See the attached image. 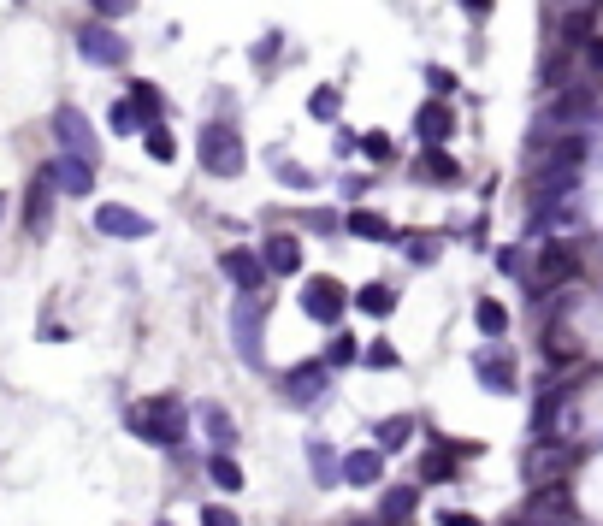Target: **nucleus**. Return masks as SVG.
Returning a JSON list of instances; mask_svg holds the SVG:
<instances>
[{
  "instance_id": "nucleus-1",
  "label": "nucleus",
  "mask_w": 603,
  "mask_h": 526,
  "mask_svg": "<svg viewBox=\"0 0 603 526\" xmlns=\"http://www.w3.org/2000/svg\"><path fill=\"white\" fill-rule=\"evenodd\" d=\"M125 426H131L142 444L178 450V444H184V432H190V414H184V402H178V396H148V402H136L131 414H125Z\"/></svg>"
},
{
  "instance_id": "nucleus-2",
  "label": "nucleus",
  "mask_w": 603,
  "mask_h": 526,
  "mask_svg": "<svg viewBox=\"0 0 603 526\" xmlns=\"http://www.w3.org/2000/svg\"><path fill=\"white\" fill-rule=\"evenodd\" d=\"M243 160H249V154H243V136L231 131V125H207V131H201V172H207V178H237Z\"/></svg>"
},
{
  "instance_id": "nucleus-3",
  "label": "nucleus",
  "mask_w": 603,
  "mask_h": 526,
  "mask_svg": "<svg viewBox=\"0 0 603 526\" xmlns=\"http://www.w3.org/2000/svg\"><path fill=\"white\" fill-rule=\"evenodd\" d=\"M343 308H349V290L337 284L332 272H320V278L302 284V314H308V320H320V326H343Z\"/></svg>"
},
{
  "instance_id": "nucleus-4",
  "label": "nucleus",
  "mask_w": 603,
  "mask_h": 526,
  "mask_svg": "<svg viewBox=\"0 0 603 526\" xmlns=\"http://www.w3.org/2000/svg\"><path fill=\"white\" fill-rule=\"evenodd\" d=\"M521 521H527V526H568V521H574V497H568V485H562V479L533 485L527 515H521Z\"/></svg>"
},
{
  "instance_id": "nucleus-5",
  "label": "nucleus",
  "mask_w": 603,
  "mask_h": 526,
  "mask_svg": "<svg viewBox=\"0 0 603 526\" xmlns=\"http://www.w3.org/2000/svg\"><path fill=\"white\" fill-rule=\"evenodd\" d=\"M598 113H603V101H598L592 83H574V89H562V95L544 107V119H550L556 131H574V125H586V119H598Z\"/></svg>"
},
{
  "instance_id": "nucleus-6",
  "label": "nucleus",
  "mask_w": 603,
  "mask_h": 526,
  "mask_svg": "<svg viewBox=\"0 0 603 526\" xmlns=\"http://www.w3.org/2000/svg\"><path fill=\"white\" fill-rule=\"evenodd\" d=\"M77 54L89 60V66H125V36L101 18V24H83L77 30Z\"/></svg>"
},
{
  "instance_id": "nucleus-7",
  "label": "nucleus",
  "mask_w": 603,
  "mask_h": 526,
  "mask_svg": "<svg viewBox=\"0 0 603 526\" xmlns=\"http://www.w3.org/2000/svg\"><path fill=\"white\" fill-rule=\"evenodd\" d=\"M54 136H60V154H77V160H101V142L89 131V119L77 107H60L54 113Z\"/></svg>"
},
{
  "instance_id": "nucleus-8",
  "label": "nucleus",
  "mask_w": 603,
  "mask_h": 526,
  "mask_svg": "<svg viewBox=\"0 0 603 526\" xmlns=\"http://www.w3.org/2000/svg\"><path fill=\"white\" fill-rule=\"evenodd\" d=\"M42 172L54 178V190H60V196H89V190H95V160H77V154H60V160H48Z\"/></svg>"
},
{
  "instance_id": "nucleus-9",
  "label": "nucleus",
  "mask_w": 603,
  "mask_h": 526,
  "mask_svg": "<svg viewBox=\"0 0 603 526\" xmlns=\"http://www.w3.org/2000/svg\"><path fill=\"white\" fill-rule=\"evenodd\" d=\"M533 272H538V284H574L580 278V249L574 243H544Z\"/></svg>"
},
{
  "instance_id": "nucleus-10",
  "label": "nucleus",
  "mask_w": 603,
  "mask_h": 526,
  "mask_svg": "<svg viewBox=\"0 0 603 526\" xmlns=\"http://www.w3.org/2000/svg\"><path fill=\"white\" fill-rule=\"evenodd\" d=\"M48 225H54V178H48V172H36V178H30V190H24V231H30V237H42Z\"/></svg>"
},
{
  "instance_id": "nucleus-11",
  "label": "nucleus",
  "mask_w": 603,
  "mask_h": 526,
  "mask_svg": "<svg viewBox=\"0 0 603 526\" xmlns=\"http://www.w3.org/2000/svg\"><path fill=\"white\" fill-rule=\"evenodd\" d=\"M95 231H101V237H148V231H154V225H148V219H142V213H136V207H119V201H101V207H95Z\"/></svg>"
},
{
  "instance_id": "nucleus-12",
  "label": "nucleus",
  "mask_w": 603,
  "mask_h": 526,
  "mask_svg": "<svg viewBox=\"0 0 603 526\" xmlns=\"http://www.w3.org/2000/svg\"><path fill=\"white\" fill-rule=\"evenodd\" d=\"M473 379L485 385L491 396H509L521 385V373H515V355H497V349H485L479 361H473Z\"/></svg>"
},
{
  "instance_id": "nucleus-13",
  "label": "nucleus",
  "mask_w": 603,
  "mask_h": 526,
  "mask_svg": "<svg viewBox=\"0 0 603 526\" xmlns=\"http://www.w3.org/2000/svg\"><path fill=\"white\" fill-rule=\"evenodd\" d=\"M326 385H332L326 361H302V367L284 373V396H290V402H314V396H326Z\"/></svg>"
},
{
  "instance_id": "nucleus-14",
  "label": "nucleus",
  "mask_w": 603,
  "mask_h": 526,
  "mask_svg": "<svg viewBox=\"0 0 603 526\" xmlns=\"http://www.w3.org/2000/svg\"><path fill=\"white\" fill-rule=\"evenodd\" d=\"M225 278L249 296V290H261V284H267V261H261L255 249H225Z\"/></svg>"
},
{
  "instance_id": "nucleus-15",
  "label": "nucleus",
  "mask_w": 603,
  "mask_h": 526,
  "mask_svg": "<svg viewBox=\"0 0 603 526\" xmlns=\"http://www.w3.org/2000/svg\"><path fill=\"white\" fill-rule=\"evenodd\" d=\"M562 467H568V450H562V444H550V432H538L533 456H527V485H544V479H562Z\"/></svg>"
},
{
  "instance_id": "nucleus-16",
  "label": "nucleus",
  "mask_w": 603,
  "mask_h": 526,
  "mask_svg": "<svg viewBox=\"0 0 603 526\" xmlns=\"http://www.w3.org/2000/svg\"><path fill=\"white\" fill-rule=\"evenodd\" d=\"M414 131H420V142H426V148H438L444 136L456 131V113H450V101H444V95H438V101H426V107L414 113Z\"/></svg>"
},
{
  "instance_id": "nucleus-17",
  "label": "nucleus",
  "mask_w": 603,
  "mask_h": 526,
  "mask_svg": "<svg viewBox=\"0 0 603 526\" xmlns=\"http://www.w3.org/2000/svg\"><path fill=\"white\" fill-rule=\"evenodd\" d=\"M261 261H267L272 278H290V272H302V243H296L290 231H272L267 249H261Z\"/></svg>"
},
{
  "instance_id": "nucleus-18",
  "label": "nucleus",
  "mask_w": 603,
  "mask_h": 526,
  "mask_svg": "<svg viewBox=\"0 0 603 526\" xmlns=\"http://www.w3.org/2000/svg\"><path fill=\"white\" fill-rule=\"evenodd\" d=\"M414 509H420V485H391L379 521H385V526H408V521H414Z\"/></svg>"
},
{
  "instance_id": "nucleus-19",
  "label": "nucleus",
  "mask_w": 603,
  "mask_h": 526,
  "mask_svg": "<svg viewBox=\"0 0 603 526\" xmlns=\"http://www.w3.org/2000/svg\"><path fill=\"white\" fill-rule=\"evenodd\" d=\"M343 479H349V485H379V479H385V450H355V456H343Z\"/></svg>"
},
{
  "instance_id": "nucleus-20",
  "label": "nucleus",
  "mask_w": 603,
  "mask_h": 526,
  "mask_svg": "<svg viewBox=\"0 0 603 526\" xmlns=\"http://www.w3.org/2000/svg\"><path fill=\"white\" fill-rule=\"evenodd\" d=\"M343 231L349 237H361V243H391L397 231H391V219H379V213H367V207H355L349 219H343Z\"/></svg>"
},
{
  "instance_id": "nucleus-21",
  "label": "nucleus",
  "mask_w": 603,
  "mask_h": 526,
  "mask_svg": "<svg viewBox=\"0 0 603 526\" xmlns=\"http://www.w3.org/2000/svg\"><path fill=\"white\" fill-rule=\"evenodd\" d=\"M544 355H550V367H574L580 361V337L568 326H544Z\"/></svg>"
},
{
  "instance_id": "nucleus-22",
  "label": "nucleus",
  "mask_w": 603,
  "mask_h": 526,
  "mask_svg": "<svg viewBox=\"0 0 603 526\" xmlns=\"http://www.w3.org/2000/svg\"><path fill=\"white\" fill-rule=\"evenodd\" d=\"M444 479H456V444H432L420 461V485H444Z\"/></svg>"
},
{
  "instance_id": "nucleus-23",
  "label": "nucleus",
  "mask_w": 603,
  "mask_h": 526,
  "mask_svg": "<svg viewBox=\"0 0 603 526\" xmlns=\"http://www.w3.org/2000/svg\"><path fill=\"white\" fill-rule=\"evenodd\" d=\"M131 107H136V119H142V131L166 119V101H160V89H154V83H131Z\"/></svg>"
},
{
  "instance_id": "nucleus-24",
  "label": "nucleus",
  "mask_w": 603,
  "mask_h": 526,
  "mask_svg": "<svg viewBox=\"0 0 603 526\" xmlns=\"http://www.w3.org/2000/svg\"><path fill=\"white\" fill-rule=\"evenodd\" d=\"M420 172H426L432 184H462V160H450L444 148H426V154H420Z\"/></svg>"
},
{
  "instance_id": "nucleus-25",
  "label": "nucleus",
  "mask_w": 603,
  "mask_h": 526,
  "mask_svg": "<svg viewBox=\"0 0 603 526\" xmlns=\"http://www.w3.org/2000/svg\"><path fill=\"white\" fill-rule=\"evenodd\" d=\"M355 308L373 314V320H385V314L397 308V290H391V284H361V290H355Z\"/></svg>"
},
{
  "instance_id": "nucleus-26",
  "label": "nucleus",
  "mask_w": 603,
  "mask_h": 526,
  "mask_svg": "<svg viewBox=\"0 0 603 526\" xmlns=\"http://www.w3.org/2000/svg\"><path fill=\"white\" fill-rule=\"evenodd\" d=\"M308 461H314V479H320V485H337V479H343V456H332V444L308 438Z\"/></svg>"
},
{
  "instance_id": "nucleus-27",
  "label": "nucleus",
  "mask_w": 603,
  "mask_h": 526,
  "mask_svg": "<svg viewBox=\"0 0 603 526\" xmlns=\"http://www.w3.org/2000/svg\"><path fill=\"white\" fill-rule=\"evenodd\" d=\"M473 320H479V331H485V337H503V331H509V308H503L497 296H479Z\"/></svg>"
},
{
  "instance_id": "nucleus-28",
  "label": "nucleus",
  "mask_w": 603,
  "mask_h": 526,
  "mask_svg": "<svg viewBox=\"0 0 603 526\" xmlns=\"http://www.w3.org/2000/svg\"><path fill=\"white\" fill-rule=\"evenodd\" d=\"M201 426H207V438H213L219 450H231V444H237V420H231L225 408H201Z\"/></svg>"
},
{
  "instance_id": "nucleus-29",
  "label": "nucleus",
  "mask_w": 603,
  "mask_h": 526,
  "mask_svg": "<svg viewBox=\"0 0 603 526\" xmlns=\"http://www.w3.org/2000/svg\"><path fill=\"white\" fill-rule=\"evenodd\" d=\"M207 479H213L219 491H243V467L225 456V450H219V456H207Z\"/></svg>"
},
{
  "instance_id": "nucleus-30",
  "label": "nucleus",
  "mask_w": 603,
  "mask_h": 526,
  "mask_svg": "<svg viewBox=\"0 0 603 526\" xmlns=\"http://www.w3.org/2000/svg\"><path fill=\"white\" fill-rule=\"evenodd\" d=\"M142 142H148V154H154L160 166H172V160H178V136L166 131V125H148V131H142Z\"/></svg>"
},
{
  "instance_id": "nucleus-31",
  "label": "nucleus",
  "mask_w": 603,
  "mask_h": 526,
  "mask_svg": "<svg viewBox=\"0 0 603 526\" xmlns=\"http://www.w3.org/2000/svg\"><path fill=\"white\" fill-rule=\"evenodd\" d=\"M580 160H586V136H562L544 166H580Z\"/></svg>"
},
{
  "instance_id": "nucleus-32",
  "label": "nucleus",
  "mask_w": 603,
  "mask_h": 526,
  "mask_svg": "<svg viewBox=\"0 0 603 526\" xmlns=\"http://www.w3.org/2000/svg\"><path fill=\"white\" fill-rule=\"evenodd\" d=\"M438 249H444L438 237H408V243H402V255H408V266H432V261H438Z\"/></svg>"
},
{
  "instance_id": "nucleus-33",
  "label": "nucleus",
  "mask_w": 603,
  "mask_h": 526,
  "mask_svg": "<svg viewBox=\"0 0 603 526\" xmlns=\"http://www.w3.org/2000/svg\"><path fill=\"white\" fill-rule=\"evenodd\" d=\"M337 107H343V95H337L332 83H320V89L308 95V113H314V119H337Z\"/></svg>"
},
{
  "instance_id": "nucleus-34",
  "label": "nucleus",
  "mask_w": 603,
  "mask_h": 526,
  "mask_svg": "<svg viewBox=\"0 0 603 526\" xmlns=\"http://www.w3.org/2000/svg\"><path fill=\"white\" fill-rule=\"evenodd\" d=\"M562 42H568V48H586V42H592V18H586V12H568V18H562Z\"/></svg>"
},
{
  "instance_id": "nucleus-35",
  "label": "nucleus",
  "mask_w": 603,
  "mask_h": 526,
  "mask_svg": "<svg viewBox=\"0 0 603 526\" xmlns=\"http://www.w3.org/2000/svg\"><path fill=\"white\" fill-rule=\"evenodd\" d=\"M361 349H355V337L349 331H332V343H326V367H349Z\"/></svg>"
},
{
  "instance_id": "nucleus-36",
  "label": "nucleus",
  "mask_w": 603,
  "mask_h": 526,
  "mask_svg": "<svg viewBox=\"0 0 603 526\" xmlns=\"http://www.w3.org/2000/svg\"><path fill=\"white\" fill-rule=\"evenodd\" d=\"M562 396H568V391H556V385H550V391L538 396V408H533V432H550V420H556V408H562Z\"/></svg>"
},
{
  "instance_id": "nucleus-37",
  "label": "nucleus",
  "mask_w": 603,
  "mask_h": 526,
  "mask_svg": "<svg viewBox=\"0 0 603 526\" xmlns=\"http://www.w3.org/2000/svg\"><path fill=\"white\" fill-rule=\"evenodd\" d=\"M408 432H414V420H408V414H397V420H385V426H379V450H397V444L408 438Z\"/></svg>"
},
{
  "instance_id": "nucleus-38",
  "label": "nucleus",
  "mask_w": 603,
  "mask_h": 526,
  "mask_svg": "<svg viewBox=\"0 0 603 526\" xmlns=\"http://www.w3.org/2000/svg\"><path fill=\"white\" fill-rule=\"evenodd\" d=\"M367 367H373V373H391V367H397V349H391L385 337H373V343H367Z\"/></svg>"
},
{
  "instance_id": "nucleus-39",
  "label": "nucleus",
  "mask_w": 603,
  "mask_h": 526,
  "mask_svg": "<svg viewBox=\"0 0 603 526\" xmlns=\"http://www.w3.org/2000/svg\"><path fill=\"white\" fill-rule=\"evenodd\" d=\"M113 131H142V119H136V107H131V95H125V101H113Z\"/></svg>"
},
{
  "instance_id": "nucleus-40",
  "label": "nucleus",
  "mask_w": 603,
  "mask_h": 526,
  "mask_svg": "<svg viewBox=\"0 0 603 526\" xmlns=\"http://www.w3.org/2000/svg\"><path fill=\"white\" fill-rule=\"evenodd\" d=\"M426 83H432V95H456V71H444V66H426Z\"/></svg>"
},
{
  "instance_id": "nucleus-41",
  "label": "nucleus",
  "mask_w": 603,
  "mask_h": 526,
  "mask_svg": "<svg viewBox=\"0 0 603 526\" xmlns=\"http://www.w3.org/2000/svg\"><path fill=\"white\" fill-rule=\"evenodd\" d=\"M278 48H284V42H278V30H272L267 42H255V54H249V60H255V66H272V60H278Z\"/></svg>"
},
{
  "instance_id": "nucleus-42",
  "label": "nucleus",
  "mask_w": 603,
  "mask_h": 526,
  "mask_svg": "<svg viewBox=\"0 0 603 526\" xmlns=\"http://www.w3.org/2000/svg\"><path fill=\"white\" fill-rule=\"evenodd\" d=\"M101 18H125V12H136V0H89Z\"/></svg>"
},
{
  "instance_id": "nucleus-43",
  "label": "nucleus",
  "mask_w": 603,
  "mask_h": 526,
  "mask_svg": "<svg viewBox=\"0 0 603 526\" xmlns=\"http://www.w3.org/2000/svg\"><path fill=\"white\" fill-rule=\"evenodd\" d=\"M278 178H284V184H290V190H308V184H314V178H308V172H302V166H290V160H284V166H278Z\"/></svg>"
},
{
  "instance_id": "nucleus-44",
  "label": "nucleus",
  "mask_w": 603,
  "mask_h": 526,
  "mask_svg": "<svg viewBox=\"0 0 603 526\" xmlns=\"http://www.w3.org/2000/svg\"><path fill=\"white\" fill-rule=\"evenodd\" d=\"M361 148H367V160H391V136H367Z\"/></svg>"
},
{
  "instance_id": "nucleus-45",
  "label": "nucleus",
  "mask_w": 603,
  "mask_h": 526,
  "mask_svg": "<svg viewBox=\"0 0 603 526\" xmlns=\"http://www.w3.org/2000/svg\"><path fill=\"white\" fill-rule=\"evenodd\" d=\"M201 526H243L231 509H201Z\"/></svg>"
},
{
  "instance_id": "nucleus-46",
  "label": "nucleus",
  "mask_w": 603,
  "mask_h": 526,
  "mask_svg": "<svg viewBox=\"0 0 603 526\" xmlns=\"http://www.w3.org/2000/svg\"><path fill=\"white\" fill-rule=\"evenodd\" d=\"M497 266L503 272H521V249H497Z\"/></svg>"
},
{
  "instance_id": "nucleus-47",
  "label": "nucleus",
  "mask_w": 603,
  "mask_h": 526,
  "mask_svg": "<svg viewBox=\"0 0 603 526\" xmlns=\"http://www.w3.org/2000/svg\"><path fill=\"white\" fill-rule=\"evenodd\" d=\"M586 66L603 71V42H586Z\"/></svg>"
},
{
  "instance_id": "nucleus-48",
  "label": "nucleus",
  "mask_w": 603,
  "mask_h": 526,
  "mask_svg": "<svg viewBox=\"0 0 603 526\" xmlns=\"http://www.w3.org/2000/svg\"><path fill=\"white\" fill-rule=\"evenodd\" d=\"M462 6H468V12H491V0H462Z\"/></svg>"
},
{
  "instance_id": "nucleus-49",
  "label": "nucleus",
  "mask_w": 603,
  "mask_h": 526,
  "mask_svg": "<svg viewBox=\"0 0 603 526\" xmlns=\"http://www.w3.org/2000/svg\"><path fill=\"white\" fill-rule=\"evenodd\" d=\"M349 526H373V521H349Z\"/></svg>"
},
{
  "instance_id": "nucleus-50",
  "label": "nucleus",
  "mask_w": 603,
  "mask_h": 526,
  "mask_svg": "<svg viewBox=\"0 0 603 526\" xmlns=\"http://www.w3.org/2000/svg\"><path fill=\"white\" fill-rule=\"evenodd\" d=\"M0 213H6V196H0Z\"/></svg>"
},
{
  "instance_id": "nucleus-51",
  "label": "nucleus",
  "mask_w": 603,
  "mask_h": 526,
  "mask_svg": "<svg viewBox=\"0 0 603 526\" xmlns=\"http://www.w3.org/2000/svg\"><path fill=\"white\" fill-rule=\"evenodd\" d=\"M160 526H172V521H160Z\"/></svg>"
}]
</instances>
